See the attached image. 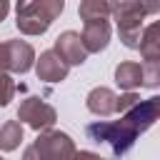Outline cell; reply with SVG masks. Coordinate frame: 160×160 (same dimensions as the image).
Masks as SVG:
<instances>
[{
	"label": "cell",
	"instance_id": "obj_21",
	"mask_svg": "<svg viewBox=\"0 0 160 160\" xmlns=\"http://www.w3.org/2000/svg\"><path fill=\"white\" fill-rule=\"evenodd\" d=\"M22 160H40V155L35 152V148L30 145V148H25V152H22Z\"/></svg>",
	"mask_w": 160,
	"mask_h": 160
},
{
	"label": "cell",
	"instance_id": "obj_19",
	"mask_svg": "<svg viewBox=\"0 0 160 160\" xmlns=\"http://www.w3.org/2000/svg\"><path fill=\"white\" fill-rule=\"evenodd\" d=\"M72 160H102V158L98 152H92V150H78Z\"/></svg>",
	"mask_w": 160,
	"mask_h": 160
},
{
	"label": "cell",
	"instance_id": "obj_14",
	"mask_svg": "<svg viewBox=\"0 0 160 160\" xmlns=\"http://www.w3.org/2000/svg\"><path fill=\"white\" fill-rule=\"evenodd\" d=\"M22 142V122L18 120H5L0 125V150L2 152H12L18 150Z\"/></svg>",
	"mask_w": 160,
	"mask_h": 160
},
{
	"label": "cell",
	"instance_id": "obj_11",
	"mask_svg": "<svg viewBox=\"0 0 160 160\" xmlns=\"http://www.w3.org/2000/svg\"><path fill=\"white\" fill-rule=\"evenodd\" d=\"M118 5H120V0H80L78 15H80V20H85V22H90V20H102V18L112 15Z\"/></svg>",
	"mask_w": 160,
	"mask_h": 160
},
{
	"label": "cell",
	"instance_id": "obj_22",
	"mask_svg": "<svg viewBox=\"0 0 160 160\" xmlns=\"http://www.w3.org/2000/svg\"><path fill=\"white\" fill-rule=\"evenodd\" d=\"M8 12H10V0H0V22L8 18Z\"/></svg>",
	"mask_w": 160,
	"mask_h": 160
},
{
	"label": "cell",
	"instance_id": "obj_10",
	"mask_svg": "<svg viewBox=\"0 0 160 160\" xmlns=\"http://www.w3.org/2000/svg\"><path fill=\"white\" fill-rule=\"evenodd\" d=\"M85 105H88V110H90L92 115L108 118V115L118 112V95H115L110 88H102V85H98V88H92V90L88 92V98H85Z\"/></svg>",
	"mask_w": 160,
	"mask_h": 160
},
{
	"label": "cell",
	"instance_id": "obj_23",
	"mask_svg": "<svg viewBox=\"0 0 160 160\" xmlns=\"http://www.w3.org/2000/svg\"><path fill=\"white\" fill-rule=\"evenodd\" d=\"M0 160H5V158H0Z\"/></svg>",
	"mask_w": 160,
	"mask_h": 160
},
{
	"label": "cell",
	"instance_id": "obj_5",
	"mask_svg": "<svg viewBox=\"0 0 160 160\" xmlns=\"http://www.w3.org/2000/svg\"><path fill=\"white\" fill-rule=\"evenodd\" d=\"M18 120L25 122L28 128L42 132V130H50V128L55 125L58 112H55L52 105H48V102L40 100V98H25V100L20 102V108H18Z\"/></svg>",
	"mask_w": 160,
	"mask_h": 160
},
{
	"label": "cell",
	"instance_id": "obj_3",
	"mask_svg": "<svg viewBox=\"0 0 160 160\" xmlns=\"http://www.w3.org/2000/svg\"><path fill=\"white\" fill-rule=\"evenodd\" d=\"M115 25H118V35L122 40L125 48L138 50L140 48V35H142V8L138 5V0H120V5L115 8Z\"/></svg>",
	"mask_w": 160,
	"mask_h": 160
},
{
	"label": "cell",
	"instance_id": "obj_4",
	"mask_svg": "<svg viewBox=\"0 0 160 160\" xmlns=\"http://www.w3.org/2000/svg\"><path fill=\"white\" fill-rule=\"evenodd\" d=\"M32 148L40 155V160H72L75 152H78L72 138L68 132H62V130H42V132H38Z\"/></svg>",
	"mask_w": 160,
	"mask_h": 160
},
{
	"label": "cell",
	"instance_id": "obj_16",
	"mask_svg": "<svg viewBox=\"0 0 160 160\" xmlns=\"http://www.w3.org/2000/svg\"><path fill=\"white\" fill-rule=\"evenodd\" d=\"M12 95H15V80L8 72H0V108L10 105Z\"/></svg>",
	"mask_w": 160,
	"mask_h": 160
},
{
	"label": "cell",
	"instance_id": "obj_1",
	"mask_svg": "<svg viewBox=\"0 0 160 160\" xmlns=\"http://www.w3.org/2000/svg\"><path fill=\"white\" fill-rule=\"evenodd\" d=\"M155 120H160V95H152L148 100H140L135 108H130L128 112H122L120 120H98L90 122L85 128L88 138L92 142H105L110 145L112 155L120 158L125 155L140 132H145L148 128L155 125Z\"/></svg>",
	"mask_w": 160,
	"mask_h": 160
},
{
	"label": "cell",
	"instance_id": "obj_2",
	"mask_svg": "<svg viewBox=\"0 0 160 160\" xmlns=\"http://www.w3.org/2000/svg\"><path fill=\"white\" fill-rule=\"evenodd\" d=\"M65 10V0H18L15 25L22 35H42Z\"/></svg>",
	"mask_w": 160,
	"mask_h": 160
},
{
	"label": "cell",
	"instance_id": "obj_12",
	"mask_svg": "<svg viewBox=\"0 0 160 160\" xmlns=\"http://www.w3.org/2000/svg\"><path fill=\"white\" fill-rule=\"evenodd\" d=\"M115 82H118V88H122L125 92L140 88V85H142V68H140L138 62H132V60L120 62V65L115 68Z\"/></svg>",
	"mask_w": 160,
	"mask_h": 160
},
{
	"label": "cell",
	"instance_id": "obj_8",
	"mask_svg": "<svg viewBox=\"0 0 160 160\" xmlns=\"http://www.w3.org/2000/svg\"><path fill=\"white\" fill-rule=\"evenodd\" d=\"M5 48H8V70L10 72L22 75L35 65V50L30 42L15 38V40H5Z\"/></svg>",
	"mask_w": 160,
	"mask_h": 160
},
{
	"label": "cell",
	"instance_id": "obj_6",
	"mask_svg": "<svg viewBox=\"0 0 160 160\" xmlns=\"http://www.w3.org/2000/svg\"><path fill=\"white\" fill-rule=\"evenodd\" d=\"M52 50L65 60V65H82V62L88 60V50H85V45H82V38H80V32H75V30L60 32V35L55 38Z\"/></svg>",
	"mask_w": 160,
	"mask_h": 160
},
{
	"label": "cell",
	"instance_id": "obj_9",
	"mask_svg": "<svg viewBox=\"0 0 160 160\" xmlns=\"http://www.w3.org/2000/svg\"><path fill=\"white\" fill-rule=\"evenodd\" d=\"M80 38H82V45H85L88 52H100L110 42V22L105 18L102 20H90V22H85Z\"/></svg>",
	"mask_w": 160,
	"mask_h": 160
},
{
	"label": "cell",
	"instance_id": "obj_13",
	"mask_svg": "<svg viewBox=\"0 0 160 160\" xmlns=\"http://www.w3.org/2000/svg\"><path fill=\"white\" fill-rule=\"evenodd\" d=\"M140 55L145 60H160V20L148 25L140 35Z\"/></svg>",
	"mask_w": 160,
	"mask_h": 160
},
{
	"label": "cell",
	"instance_id": "obj_7",
	"mask_svg": "<svg viewBox=\"0 0 160 160\" xmlns=\"http://www.w3.org/2000/svg\"><path fill=\"white\" fill-rule=\"evenodd\" d=\"M68 70H70V65H65V60L55 50H42L40 58H35V72L45 82H60V80H65Z\"/></svg>",
	"mask_w": 160,
	"mask_h": 160
},
{
	"label": "cell",
	"instance_id": "obj_17",
	"mask_svg": "<svg viewBox=\"0 0 160 160\" xmlns=\"http://www.w3.org/2000/svg\"><path fill=\"white\" fill-rule=\"evenodd\" d=\"M138 102H140V95H138L135 90H130V92H125V95L118 98V112H128V110L135 108Z\"/></svg>",
	"mask_w": 160,
	"mask_h": 160
},
{
	"label": "cell",
	"instance_id": "obj_15",
	"mask_svg": "<svg viewBox=\"0 0 160 160\" xmlns=\"http://www.w3.org/2000/svg\"><path fill=\"white\" fill-rule=\"evenodd\" d=\"M140 68H142V88H160V60H145Z\"/></svg>",
	"mask_w": 160,
	"mask_h": 160
},
{
	"label": "cell",
	"instance_id": "obj_20",
	"mask_svg": "<svg viewBox=\"0 0 160 160\" xmlns=\"http://www.w3.org/2000/svg\"><path fill=\"white\" fill-rule=\"evenodd\" d=\"M0 72H8V48L0 42Z\"/></svg>",
	"mask_w": 160,
	"mask_h": 160
},
{
	"label": "cell",
	"instance_id": "obj_18",
	"mask_svg": "<svg viewBox=\"0 0 160 160\" xmlns=\"http://www.w3.org/2000/svg\"><path fill=\"white\" fill-rule=\"evenodd\" d=\"M138 5L142 8L145 15H158L160 12V0H138Z\"/></svg>",
	"mask_w": 160,
	"mask_h": 160
}]
</instances>
